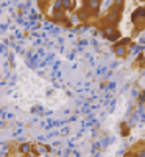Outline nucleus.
I'll list each match as a JSON object with an SVG mask.
<instances>
[{"instance_id":"11","label":"nucleus","mask_w":145,"mask_h":157,"mask_svg":"<svg viewBox=\"0 0 145 157\" xmlns=\"http://www.w3.org/2000/svg\"><path fill=\"white\" fill-rule=\"evenodd\" d=\"M125 0H114V5H123Z\"/></svg>"},{"instance_id":"8","label":"nucleus","mask_w":145,"mask_h":157,"mask_svg":"<svg viewBox=\"0 0 145 157\" xmlns=\"http://www.w3.org/2000/svg\"><path fill=\"white\" fill-rule=\"evenodd\" d=\"M130 42H131V39H130V38H125V39H122V41H120L119 44H117V45H123V47H126V45H128Z\"/></svg>"},{"instance_id":"3","label":"nucleus","mask_w":145,"mask_h":157,"mask_svg":"<svg viewBox=\"0 0 145 157\" xmlns=\"http://www.w3.org/2000/svg\"><path fill=\"white\" fill-rule=\"evenodd\" d=\"M114 51H115V54L117 56H120V58H123L125 54H126V47H123V45H114Z\"/></svg>"},{"instance_id":"1","label":"nucleus","mask_w":145,"mask_h":157,"mask_svg":"<svg viewBox=\"0 0 145 157\" xmlns=\"http://www.w3.org/2000/svg\"><path fill=\"white\" fill-rule=\"evenodd\" d=\"M84 8L90 14H97V11L100 10V2H97V0H84Z\"/></svg>"},{"instance_id":"5","label":"nucleus","mask_w":145,"mask_h":157,"mask_svg":"<svg viewBox=\"0 0 145 157\" xmlns=\"http://www.w3.org/2000/svg\"><path fill=\"white\" fill-rule=\"evenodd\" d=\"M53 17L56 20H62L66 17V10H58V11H53Z\"/></svg>"},{"instance_id":"15","label":"nucleus","mask_w":145,"mask_h":157,"mask_svg":"<svg viewBox=\"0 0 145 157\" xmlns=\"http://www.w3.org/2000/svg\"><path fill=\"white\" fill-rule=\"evenodd\" d=\"M97 2H102V0H97Z\"/></svg>"},{"instance_id":"13","label":"nucleus","mask_w":145,"mask_h":157,"mask_svg":"<svg viewBox=\"0 0 145 157\" xmlns=\"http://www.w3.org/2000/svg\"><path fill=\"white\" fill-rule=\"evenodd\" d=\"M139 157H145V149H143V151L140 152V155H139Z\"/></svg>"},{"instance_id":"10","label":"nucleus","mask_w":145,"mask_h":157,"mask_svg":"<svg viewBox=\"0 0 145 157\" xmlns=\"http://www.w3.org/2000/svg\"><path fill=\"white\" fill-rule=\"evenodd\" d=\"M44 151H49V149H47V148H44V146H41V145H39V146H38V152H44Z\"/></svg>"},{"instance_id":"16","label":"nucleus","mask_w":145,"mask_h":157,"mask_svg":"<svg viewBox=\"0 0 145 157\" xmlns=\"http://www.w3.org/2000/svg\"><path fill=\"white\" fill-rule=\"evenodd\" d=\"M140 2H145V0H140Z\"/></svg>"},{"instance_id":"9","label":"nucleus","mask_w":145,"mask_h":157,"mask_svg":"<svg viewBox=\"0 0 145 157\" xmlns=\"http://www.w3.org/2000/svg\"><path fill=\"white\" fill-rule=\"evenodd\" d=\"M128 134H130V131H128V129H126V126L123 125V131H122V135H123V137H126Z\"/></svg>"},{"instance_id":"6","label":"nucleus","mask_w":145,"mask_h":157,"mask_svg":"<svg viewBox=\"0 0 145 157\" xmlns=\"http://www.w3.org/2000/svg\"><path fill=\"white\" fill-rule=\"evenodd\" d=\"M108 39H109L111 42H114V41H119V39H120V31H119V30H115V31H114V34H111Z\"/></svg>"},{"instance_id":"7","label":"nucleus","mask_w":145,"mask_h":157,"mask_svg":"<svg viewBox=\"0 0 145 157\" xmlns=\"http://www.w3.org/2000/svg\"><path fill=\"white\" fill-rule=\"evenodd\" d=\"M61 5H62V10H70V5H72V2L70 0H61Z\"/></svg>"},{"instance_id":"14","label":"nucleus","mask_w":145,"mask_h":157,"mask_svg":"<svg viewBox=\"0 0 145 157\" xmlns=\"http://www.w3.org/2000/svg\"><path fill=\"white\" fill-rule=\"evenodd\" d=\"M143 19H145V8H143Z\"/></svg>"},{"instance_id":"12","label":"nucleus","mask_w":145,"mask_h":157,"mask_svg":"<svg viewBox=\"0 0 145 157\" xmlns=\"http://www.w3.org/2000/svg\"><path fill=\"white\" fill-rule=\"evenodd\" d=\"M24 157H36V154H30V152H28V154H25Z\"/></svg>"},{"instance_id":"2","label":"nucleus","mask_w":145,"mask_h":157,"mask_svg":"<svg viewBox=\"0 0 145 157\" xmlns=\"http://www.w3.org/2000/svg\"><path fill=\"white\" fill-rule=\"evenodd\" d=\"M114 31H115V26L114 25H105V28H103V36L105 38H109L111 34H114Z\"/></svg>"},{"instance_id":"4","label":"nucleus","mask_w":145,"mask_h":157,"mask_svg":"<svg viewBox=\"0 0 145 157\" xmlns=\"http://www.w3.org/2000/svg\"><path fill=\"white\" fill-rule=\"evenodd\" d=\"M30 151H31V143H22V145L19 146V152H22L24 155L28 154Z\"/></svg>"}]
</instances>
